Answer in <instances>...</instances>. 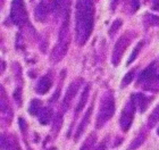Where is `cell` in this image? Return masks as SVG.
Listing matches in <instances>:
<instances>
[{"instance_id": "9a60e30c", "label": "cell", "mask_w": 159, "mask_h": 150, "mask_svg": "<svg viewBox=\"0 0 159 150\" xmlns=\"http://www.w3.org/2000/svg\"><path fill=\"white\" fill-rule=\"evenodd\" d=\"M38 116H39L40 123L43 124V125H47L48 123H50V120L52 118V111L48 107H42V109H41Z\"/></svg>"}, {"instance_id": "484cf974", "label": "cell", "mask_w": 159, "mask_h": 150, "mask_svg": "<svg viewBox=\"0 0 159 150\" xmlns=\"http://www.w3.org/2000/svg\"><path fill=\"white\" fill-rule=\"evenodd\" d=\"M107 149V139L102 140L100 143H98V146L94 147V150H106Z\"/></svg>"}, {"instance_id": "44dd1931", "label": "cell", "mask_w": 159, "mask_h": 150, "mask_svg": "<svg viewBox=\"0 0 159 150\" xmlns=\"http://www.w3.org/2000/svg\"><path fill=\"white\" fill-rule=\"evenodd\" d=\"M41 109H42V103H41V101L38 99L32 100V102L30 103V107H29V111H30L31 115H39Z\"/></svg>"}, {"instance_id": "30bf717a", "label": "cell", "mask_w": 159, "mask_h": 150, "mask_svg": "<svg viewBox=\"0 0 159 150\" xmlns=\"http://www.w3.org/2000/svg\"><path fill=\"white\" fill-rule=\"evenodd\" d=\"M1 146H2V150H22L18 140L14 134H2Z\"/></svg>"}, {"instance_id": "4fadbf2b", "label": "cell", "mask_w": 159, "mask_h": 150, "mask_svg": "<svg viewBox=\"0 0 159 150\" xmlns=\"http://www.w3.org/2000/svg\"><path fill=\"white\" fill-rule=\"evenodd\" d=\"M52 85V81L48 75H44L38 81L37 85H35V91L39 94H44L50 90V88Z\"/></svg>"}, {"instance_id": "f1b7e54d", "label": "cell", "mask_w": 159, "mask_h": 150, "mask_svg": "<svg viewBox=\"0 0 159 150\" xmlns=\"http://www.w3.org/2000/svg\"><path fill=\"white\" fill-rule=\"evenodd\" d=\"M157 133H158V135H159V129H158V131H157Z\"/></svg>"}, {"instance_id": "d6986e66", "label": "cell", "mask_w": 159, "mask_h": 150, "mask_svg": "<svg viewBox=\"0 0 159 150\" xmlns=\"http://www.w3.org/2000/svg\"><path fill=\"white\" fill-rule=\"evenodd\" d=\"M158 122H159V103L155 107V109L152 110V113L150 114L149 118H148V127L152 129Z\"/></svg>"}, {"instance_id": "5b68a950", "label": "cell", "mask_w": 159, "mask_h": 150, "mask_svg": "<svg viewBox=\"0 0 159 150\" xmlns=\"http://www.w3.org/2000/svg\"><path fill=\"white\" fill-rule=\"evenodd\" d=\"M10 20L17 25H22L26 22V9H25L23 0H13L11 10H10Z\"/></svg>"}, {"instance_id": "4316f807", "label": "cell", "mask_w": 159, "mask_h": 150, "mask_svg": "<svg viewBox=\"0 0 159 150\" xmlns=\"http://www.w3.org/2000/svg\"><path fill=\"white\" fill-rule=\"evenodd\" d=\"M129 3H131V6H132V9L135 11V10L139 8L140 1H139V0H129Z\"/></svg>"}, {"instance_id": "603a6c76", "label": "cell", "mask_w": 159, "mask_h": 150, "mask_svg": "<svg viewBox=\"0 0 159 150\" xmlns=\"http://www.w3.org/2000/svg\"><path fill=\"white\" fill-rule=\"evenodd\" d=\"M134 75H135V70H129V73L125 74V76H124V79H123V81H122V84H120V87L125 88V87H127L129 83H132L133 79H134Z\"/></svg>"}, {"instance_id": "ffe728a7", "label": "cell", "mask_w": 159, "mask_h": 150, "mask_svg": "<svg viewBox=\"0 0 159 150\" xmlns=\"http://www.w3.org/2000/svg\"><path fill=\"white\" fill-rule=\"evenodd\" d=\"M96 134L92 133L90 135L85 141H84V143L82 144V147L80 150H94V147H96Z\"/></svg>"}, {"instance_id": "83f0119b", "label": "cell", "mask_w": 159, "mask_h": 150, "mask_svg": "<svg viewBox=\"0 0 159 150\" xmlns=\"http://www.w3.org/2000/svg\"><path fill=\"white\" fill-rule=\"evenodd\" d=\"M14 98H15V100L18 102V105H20V89H17V90H15Z\"/></svg>"}, {"instance_id": "d4e9b609", "label": "cell", "mask_w": 159, "mask_h": 150, "mask_svg": "<svg viewBox=\"0 0 159 150\" xmlns=\"http://www.w3.org/2000/svg\"><path fill=\"white\" fill-rule=\"evenodd\" d=\"M120 25H122V20H117L116 22H115V23H114L113 25H111V27H110V31H109V34H110V35H113L114 32L118 30Z\"/></svg>"}, {"instance_id": "e0dca14e", "label": "cell", "mask_w": 159, "mask_h": 150, "mask_svg": "<svg viewBox=\"0 0 159 150\" xmlns=\"http://www.w3.org/2000/svg\"><path fill=\"white\" fill-rule=\"evenodd\" d=\"M89 92H90V85H86L82 92V96L80 98V101H79V103H77L76 108H75V115L81 113L83 109V107L85 106L86 101H88V98H89Z\"/></svg>"}, {"instance_id": "8fae6325", "label": "cell", "mask_w": 159, "mask_h": 150, "mask_svg": "<svg viewBox=\"0 0 159 150\" xmlns=\"http://www.w3.org/2000/svg\"><path fill=\"white\" fill-rule=\"evenodd\" d=\"M131 100L134 102L136 109H139L141 113H143V111L147 109L148 105L150 103L151 98L147 97L146 94H143V93H136V94H133Z\"/></svg>"}, {"instance_id": "6da1fadb", "label": "cell", "mask_w": 159, "mask_h": 150, "mask_svg": "<svg viewBox=\"0 0 159 150\" xmlns=\"http://www.w3.org/2000/svg\"><path fill=\"white\" fill-rule=\"evenodd\" d=\"M76 40L79 44H84L93 29L94 7L92 0H79L76 3Z\"/></svg>"}, {"instance_id": "8992f818", "label": "cell", "mask_w": 159, "mask_h": 150, "mask_svg": "<svg viewBox=\"0 0 159 150\" xmlns=\"http://www.w3.org/2000/svg\"><path fill=\"white\" fill-rule=\"evenodd\" d=\"M81 84H82V79H75V80L70 84V87L67 88L66 94H65V97H64V99H63V102H61V106H60V113H65V111L70 108L74 97L76 96L77 91L80 90Z\"/></svg>"}, {"instance_id": "7a4b0ae2", "label": "cell", "mask_w": 159, "mask_h": 150, "mask_svg": "<svg viewBox=\"0 0 159 150\" xmlns=\"http://www.w3.org/2000/svg\"><path fill=\"white\" fill-rule=\"evenodd\" d=\"M68 29H70L68 18H66L60 27L58 41L51 51V60L53 63H58L59 60L63 59L68 50V46H70V30Z\"/></svg>"}, {"instance_id": "277c9868", "label": "cell", "mask_w": 159, "mask_h": 150, "mask_svg": "<svg viewBox=\"0 0 159 150\" xmlns=\"http://www.w3.org/2000/svg\"><path fill=\"white\" fill-rule=\"evenodd\" d=\"M133 37H134V34L132 32H127V33L123 34L122 37L118 39V41L116 42L115 48L113 50V55H111V61H113V64L115 66L119 64L123 55L125 52V50L127 49V47L131 43Z\"/></svg>"}, {"instance_id": "ba28073f", "label": "cell", "mask_w": 159, "mask_h": 150, "mask_svg": "<svg viewBox=\"0 0 159 150\" xmlns=\"http://www.w3.org/2000/svg\"><path fill=\"white\" fill-rule=\"evenodd\" d=\"M70 7V0H55L52 11L55 13L57 18H63L65 20L66 18H68Z\"/></svg>"}, {"instance_id": "ac0fdd59", "label": "cell", "mask_w": 159, "mask_h": 150, "mask_svg": "<svg viewBox=\"0 0 159 150\" xmlns=\"http://www.w3.org/2000/svg\"><path fill=\"white\" fill-rule=\"evenodd\" d=\"M49 11H50V9H48L44 5H42V3L40 2L39 6H38L37 9H35V17H37V20H40V22L44 20L47 18V16H48Z\"/></svg>"}, {"instance_id": "2e32d148", "label": "cell", "mask_w": 159, "mask_h": 150, "mask_svg": "<svg viewBox=\"0 0 159 150\" xmlns=\"http://www.w3.org/2000/svg\"><path fill=\"white\" fill-rule=\"evenodd\" d=\"M146 138H147V131L146 130L140 131L139 134L136 135V138H134V140L131 142L129 150H134V149H136V148H139L140 146L146 141Z\"/></svg>"}, {"instance_id": "3957f363", "label": "cell", "mask_w": 159, "mask_h": 150, "mask_svg": "<svg viewBox=\"0 0 159 150\" xmlns=\"http://www.w3.org/2000/svg\"><path fill=\"white\" fill-rule=\"evenodd\" d=\"M114 113H115V100H114L113 94L110 92H106L101 98V101H100L99 111L97 115L96 122L97 129H100L101 126H103L111 118Z\"/></svg>"}, {"instance_id": "7c38bea8", "label": "cell", "mask_w": 159, "mask_h": 150, "mask_svg": "<svg viewBox=\"0 0 159 150\" xmlns=\"http://www.w3.org/2000/svg\"><path fill=\"white\" fill-rule=\"evenodd\" d=\"M92 110H93V103L90 106V108L88 109V111L85 113V115L83 116L82 122H81L80 125L77 126V130H76V132H75V135H74L75 141L79 140L80 137H81V135L83 134V132L85 131L86 126H88V124H89V122H90V117H91V115H92Z\"/></svg>"}, {"instance_id": "cb8c5ba5", "label": "cell", "mask_w": 159, "mask_h": 150, "mask_svg": "<svg viewBox=\"0 0 159 150\" xmlns=\"http://www.w3.org/2000/svg\"><path fill=\"white\" fill-rule=\"evenodd\" d=\"M143 44H144V42H143V41H140L139 43L136 44L135 48H134V50H133L132 55H131V57H129V61H127V63L131 64L133 61V60H134L136 58V57H138V55H139L140 50H141V48H142Z\"/></svg>"}, {"instance_id": "7402d4cb", "label": "cell", "mask_w": 159, "mask_h": 150, "mask_svg": "<svg viewBox=\"0 0 159 150\" xmlns=\"http://www.w3.org/2000/svg\"><path fill=\"white\" fill-rule=\"evenodd\" d=\"M143 20H144V23L147 24V25H152V26H155V25H159V17L155 16V15H151V14H147L146 16H144V18H143Z\"/></svg>"}, {"instance_id": "52a82bcc", "label": "cell", "mask_w": 159, "mask_h": 150, "mask_svg": "<svg viewBox=\"0 0 159 150\" xmlns=\"http://www.w3.org/2000/svg\"><path fill=\"white\" fill-rule=\"evenodd\" d=\"M135 109L136 107L132 100H129V102L126 103V106L124 107L122 115H120V120H119L120 127H122V130L124 132L129 131V129L132 125L133 117H134V114H135Z\"/></svg>"}, {"instance_id": "9c48e42d", "label": "cell", "mask_w": 159, "mask_h": 150, "mask_svg": "<svg viewBox=\"0 0 159 150\" xmlns=\"http://www.w3.org/2000/svg\"><path fill=\"white\" fill-rule=\"evenodd\" d=\"M157 74H159L158 73V68H157L156 63L153 61V63H151L149 66L147 67L146 70H143L142 73L140 74L139 80H138V85H139V87H141L142 84L146 83L147 81H149L150 79H152L153 76H156Z\"/></svg>"}, {"instance_id": "5bb4252c", "label": "cell", "mask_w": 159, "mask_h": 150, "mask_svg": "<svg viewBox=\"0 0 159 150\" xmlns=\"http://www.w3.org/2000/svg\"><path fill=\"white\" fill-rule=\"evenodd\" d=\"M144 91H150V92H158L159 91V74H157L156 76H153L152 79H150L149 81H147L146 83L141 85Z\"/></svg>"}]
</instances>
